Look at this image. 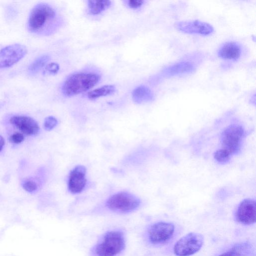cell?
<instances>
[{
    "instance_id": "obj_7",
    "label": "cell",
    "mask_w": 256,
    "mask_h": 256,
    "mask_svg": "<svg viewBox=\"0 0 256 256\" xmlns=\"http://www.w3.org/2000/svg\"><path fill=\"white\" fill-rule=\"evenodd\" d=\"M28 52L26 46L15 44L0 50V68L10 67L21 60Z\"/></svg>"
},
{
    "instance_id": "obj_19",
    "label": "cell",
    "mask_w": 256,
    "mask_h": 256,
    "mask_svg": "<svg viewBox=\"0 0 256 256\" xmlns=\"http://www.w3.org/2000/svg\"><path fill=\"white\" fill-rule=\"evenodd\" d=\"M246 248V244H237L218 256H243Z\"/></svg>"
},
{
    "instance_id": "obj_2",
    "label": "cell",
    "mask_w": 256,
    "mask_h": 256,
    "mask_svg": "<svg viewBox=\"0 0 256 256\" xmlns=\"http://www.w3.org/2000/svg\"><path fill=\"white\" fill-rule=\"evenodd\" d=\"M56 10L50 5L41 3L32 9L28 20L29 28L32 32H39L48 25L58 26L61 20Z\"/></svg>"
},
{
    "instance_id": "obj_13",
    "label": "cell",
    "mask_w": 256,
    "mask_h": 256,
    "mask_svg": "<svg viewBox=\"0 0 256 256\" xmlns=\"http://www.w3.org/2000/svg\"><path fill=\"white\" fill-rule=\"evenodd\" d=\"M10 122L16 127L22 133L28 136L36 134L40 130L36 122L32 118L23 116H16L12 117Z\"/></svg>"
},
{
    "instance_id": "obj_4",
    "label": "cell",
    "mask_w": 256,
    "mask_h": 256,
    "mask_svg": "<svg viewBox=\"0 0 256 256\" xmlns=\"http://www.w3.org/2000/svg\"><path fill=\"white\" fill-rule=\"evenodd\" d=\"M123 234L119 230L106 232L94 249L96 256H116L124 248Z\"/></svg>"
},
{
    "instance_id": "obj_1",
    "label": "cell",
    "mask_w": 256,
    "mask_h": 256,
    "mask_svg": "<svg viewBox=\"0 0 256 256\" xmlns=\"http://www.w3.org/2000/svg\"><path fill=\"white\" fill-rule=\"evenodd\" d=\"M101 76L94 70H84L74 72L68 76L64 82L62 91L67 96L86 92L100 82Z\"/></svg>"
},
{
    "instance_id": "obj_10",
    "label": "cell",
    "mask_w": 256,
    "mask_h": 256,
    "mask_svg": "<svg viewBox=\"0 0 256 256\" xmlns=\"http://www.w3.org/2000/svg\"><path fill=\"white\" fill-rule=\"evenodd\" d=\"M236 220L243 224L250 225L255 223L256 220V202L252 198L242 200L237 208Z\"/></svg>"
},
{
    "instance_id": "obj_23",
    "label": "cell",
    "mask_w": 256,
    "mask_h": 256,
    "mask_svg": "<svg viewBox=\"0 0 256 256\" xmlns=\"http://www.w3.org/2000/svg\"><path fill=\"white\" fill-rule=\"evenodd\" d=\"M24 135L20 132H15L9 138L10 142L14 144H20L24 141Z\"/></svg>"
},
{
    "instance_id": "obj_8",
    "label": "cell",
    "mask_w": 256,
    "mask_h": 256,
    "mask_svg": "<svg viewBox=\"0 0 256 256\" xmlns=\"http://www.w3.org/2000/svg\"><path fill=\"white\" fill-rule=\"evenodd\" d=\"M174 232V226L172 223L158 222L152 224L148 230V239L151 243L160 244L168 241Z\"/></svg>"
},
{
    "instance_id": "obj_25",
    "label": "cell",
    "mask_w": 256,
    "mask_h": 256,
    "mask_svg": "<svg viewBox=\"0 0 256 256\" xmlns=\"http://www.w3.org/2000/svg\"><path fill=\"white\" fill-rule=\"evenodd\" d=\"M59 69V65L55 62L50 63L46 67V72L51 74H56L58 71Z\"/></svg>"
},
{
    "instance_id": "obj_14",
    "label": "cell",
    "mask_w": 256,
    "mask_h": 256,
    "mask_svg": "<svg viewBox=\"0 0 256 256\" xmlns=\"http://www.w3.org/2000/svg\"><path fill=\"white\" fill-rule=\"evenodd\" d=\"M242 53L240 45L235 42H227L218 48L217 54L221 59L236 61L238 60Z\"/></svg>"
},
{
    "instance_id": "obj_26",
    "label": "cell",
    "mask_w": 256,
    "mask_h": 256,
    "mask_svg": "<svg viewBox=\"0 0 256 256\" xmlns=\"http://www.w3.org/2000/svg\"><path fill=\"white\" fill-rule=\"evenodd\" d=\"M4 143L5 142L4 138L1 135H0V152L3 148V147L4 145Z\"/></svg>"
},
{
    "instance_id": "obj_12",
    "label": "cell",
    "mask_w": 256,
    "mask_h": 256,
    "mask_svg": "<svg viewBox=\"0 0 256 256\" xmlns=\"http://www.w3.org/2000/svg\"><path fill=\"white\" fill-rule=\"evenodd\" d=\"M196 70L194 64L190 62L180 61L164 68L160 74L162 78H168L175 76L188 74Z\"/></svg>"
},
{
    "instance_id": "obj_16",
    "label": "cell",
    "mask_w": 256,
    "mask_h": 256,
    "mask_svg": "<svg viewBox=\"0 0 256 256\" xmlns=\"http://www.w3.org/2000/svg\"><path fill=\"white\" fill-rule=\"evenodd\" d=\"M87 2L88 12L92 15L100 14L112 4L110 0H88Z\"/></svg>"
},
{
    "instance_id": "obj_24",
    "label": "cell",
    "mask_w": 256,
    "mask_h": 256,
    "mask_svg": "<svg viewBox=\"0 0 256 256\" xmlns=\"http://www.w3.org/2000/svg\"><path fill=\"white\" fill-rule=\"evenodd\" d=\"M23 188L26 191L32 192L37 189L36 183L32 180H27L24 182L22 184Z\"/></svg>"
},
{
    "instance_id": "obj_21",
    "label": "cell",
    "mask_w": 256,
    "mask_h": 256,
    "mask_svg": "<svg viewBox=\"0 0 256 256\" xmlns=\"http://www.w3.org/2000/svg\"><path fill=\"white\" fill-rule=\"evenodd\" d=\"M124 2L129 8L132 10H138L145 4L146 1L144 0H126Z\"/></svg>"
},
{
    "instance_id": "obj_9",
    "label": "cell",
    "mask_w": 256,
    "mask_h": 256,
    "mask_svg": "<svg viewBox=\"0 0 256 256\" xmlns=\"http://www.w3.org/2000/svg\"><path fill=\"white\" fill-rule=\"evenodd\" d=\"M174 26L178 31L188 34L207 36L214 32V28L210 24L199 20L179 21L175 23Z\"/></svg>"
},
{
    "instance_id": "obj_3",
    "label": "cell",
    "mask_w": 256,
    "mask_h": 256,
    "mask_svg": "<svg viewBox=\"0 0 256 256\" xmlns=\"http://www.w3.org/2000/svg\"><path fill=\"white\" fill-rule=\"evenodd\" d=\"M246 134L242 126L238 124H230L220 134L222 148L227 150L232 156L238 154Z\"/></svg>"
},
{
    "instance_id": "obj_6",
    "label": "cell",
    "mask_w": 256,
    "mask_h": 256,
    "mask_svg": "<svg viewBox=\"0 0 256 256\" xmlns=\"http://www.w3.org/2000/svg\"><path fill=\"white\" fill-rule=\"evenodd\" d=\"M204 241L202 234L191 232L179 239L174 244V252L177 256H190L200 250Z\"/></svg>"
},
{
    "instance_id": "obj_17",
    "label": "cell",
    "mask_w": 256,
    "mask_h": 256,
    "mask_svg": "<svg viewBox=\"0 0 256 256\" xmlns=\"http://www.w3.org/2000/svg\"><path fill=\"white\" fill-rule=\"evenodd\" d=\"M116 91V88L114 85H105L89 92L87 94L88 98L90 100L113 94Z\"/></svg>"
},
{
    "instance_id": "obj_11",
    "label": "cell",
    "mask_w": 256,
    "mask_h": 256,
    "mask_svg": "<svg viewBox=\"0 0 256 256\" xmlns=\"http://www.w3.org/2000/svg\"><path fill=\"white\" fill-rule=\"evenodd\" d=\"M86 172L83 166H77L72 170L68 180V188L71 193L78 194L84 189L86 182Z\"/></svg>"
},
{
    "instance_id": "obj_5",
    "label": "cell",
    "mask_w": 256,
    "mask_h": 256,
    "mask_svg": "<svg viewBox=\"0 0 256 256\" xmlns=\"http://www.w3.org/2000/svg\"><path fill=\"white\" fill-rule=\"evenodd\" d=\"M140 204V200L128 192H120L112 196L106 201V206L111 210L122 213L132 212Z\"/></svg>"
},
{
    "instance_id": "obj_22",
    "label": "cell",
    "mask_w": 256,
    "mask_h": 256,
    "mask_svg": "<svg viewBox=\"0 0 256 256\" xmlns=\"http://www.w3.org/2000/svg\"><path fill=\"white\" fill-rule=\"evenodd\" d=\"M58 124L57 120L52 116L46 118L44 121V126L46 130H52Z\"/></svg>"
},
{
    "instance_id": "obj_20",
    "label": "cell",
    "mask_w": 256,
    "mask_h": 256,
    "mask_svg": "<svg viewBox=\"0 0 256 256\" xmlns=\"http://www.w3.org/2000/svg\"><path fill=\"white\" fill-rule=\"evenodd\" d=\"M232 156L226 150L219 148L214 154V160L218 164H227L231 159Z\"/></svg>"
},
{
    "instance_id": "obj_18",
    "label": "cell",
    "mask_w": 256,
    "mask_h": 256,
    "mask_svg": "<svg viewBox=\"0 0 256 256\" xmlns=\"http://www.w3.org/2000/svg\"><path fill=\"white\" fill-rule=\"evenodd\" d=\"M50 58V56L47 54L38 57L30 64L29 71L32 73L38 72L48 62Z\"/></svg>"
},
{
    "instance_id": "obj_15",
    "label": "cell",
    "mask_w": 256,
    "mask_h": 256,
    "mask_svg": "<svg viewBox=\"0 0 256 256\" xmlns=\"http://www.w3.org/2000/svg\"><path fill=\"white\" fill-rule=\"evenodd\" d=\"M132 98L136 103L142 104L154 100V95L148 87L144 85H140L133 90Z\"/></svg>"
}]
</instances>
